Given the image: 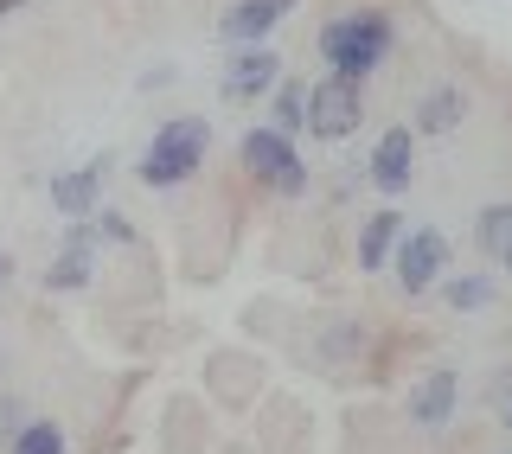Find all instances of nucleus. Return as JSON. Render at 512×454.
<instances>
[{
  "label": "nucleus",
  "instance_id": "16",
  "mask_svg": "<svg viewBox=\"0 0 512 454\" xmlns=\"http://www.w3.org/2000/svg\"><path fill=\"white\" fill-rule=\"evenodd\" d=\"M442 301L455 307V314H480V307L493 301V282H487V275H455V282L442 288Z\"/></svg>",
  "mask_w": 512,
  "mask_h": 454
},
{
  "label": "nucleus",
  "instance_id": "6",
  "mask_svg": "<svg viewBox=\"0 0 512 454\" xmlns=\"http://www.w3.org/2000/svg\"><path fill=\"white\" fill-rule=\"evenodd\" d=\"M276 84H282V52H269V45H237L218 71L224 103H263Z\"/></svg>",
  "mask_w": 512,
  "mask_h": 454
},
{
  "label": "nucleus",
  "instance_id": "11",
  "mask_svg": "<svg viewBox=\"0 0 512 454\" xmlns=\"http://www.w3.org/2000/svg\"><path fill=\"white\" fill-rule=\"evenodd\" d=\"M96 243H103V237H96V224H77L71 243H64V256H58L52 269H45V288H52V295H64V288H84V282H90V250H96Z\"/></svg>",
  "mask_w": 512,
  "mask_h": 454
},
{
  "label": "nucleus",
  "instance_id": "20",
  "mask_svg": "<svg viewBox=\"0 0 512 454\" xmlns=\"http://www.w3.org/2000/svg\"><path fill=\"white\" fill-rule=\"evenodd\" d=\"M506 423H512V403H506Z\"/></svg>",
  "mask_w": 512,
  "mask_h": 454
},
{
  "label": "nucleus",
  "instance_id": "13",
  "mask_svg": "<svg viewBox=\"0 0 512 454\" xmlns=\"http://www.w3.org/2000/svg\"><path fill=\"white\" fill-rule=\"evenodd\" d=\"M461 116H468V96L455 84H436L416 103V128H423V135H448V128H461Z\"/></svg>",
  "mask_w": 512,
  "mask_h": 454
},
{
  "label": "nucleus",
  "instance_id": "5",
  "mask_svg": "<svg viewBox=\"0 0 512 454\" xmlns=\"http://www.w3.org/2000/svg\"><path fill=\"white\" fill-rule=\"evenodd\" d=\"M391 263H397V288H404V295H429V288L442 282V269H448V237L436 231V224L404 231L397 250H391Z\"/></svg>",
  "mask_w": 512,
  "mask_h": 454
},
{
  "label": "nucleus",
  "instance_id": "12",
  "mask_svg": "<svg viewBox=\"0 0 512 454\" xmlns=\"http://www.w3.org/2000/svg\"><path fill=\"white\" fill-rule=\"evenodd\" d=\"M397 237H404V218L384 205V212L365 218V231H359V269H384L391 263V250H397Z\"/></svg>",
  "mask_w": 512,
  "mask_h": 454
},
{
  "label": "nucleus",
  "instance_id": "15",
  "mask_svg": "<svg viewBox=\"0 0 512 454\" xmlns=\"http://www.w3.org/2000/svg\"><path fill=\"white\" fill-rule=\"evenodd\" d=\"M480 250L500 256L512 269V205H487V212H480Z\"/></svg>",
  "mask_w": 512,
  "mask_h": 454
},
{
  "label": "nucleus",
  "instance_id": "17",
  "mask_svg": "<svg viewBox=\"0 0 512 454\" xmlns=\"http://www.w3.org/2000/svg\"><path fill=\"white\" fill-rule=\"evenodd\" d=\"M7 454H64V429L39 416V423H26L20 435H13V448H7Z\"/></svg>",
  "mask_w": 512,
  "mask_h": 454
},
{
  "label": "nucleus",
  "instance_id": "3",
  "mask_svg": "<svg viewBox=\"0 0 512 454\" xmlns=\"http://www.w3.org/2000/svg\"><path fill=\"white\" fill-rule=\"evenodd\" d=\"M237 154H244L250 180L269 186L276 199H301V192H308V160L295 154V135H282V128H250V135L237 141Z\"/></svg>",
  "mask_w": 512,
  "mask_h": 454
},
{
  "label": "nucleus",
  "instance_id": "4",
  "mask_svg": "<svg viewBox=\"0 0 512 454\" xmlns=\"http://www.w3.org/2000/svg\"><path fill=\"white\" fill-rule=\"evenodd\" d=\"M359 122H365V84L333 77V71L320 84H308V135L314 141H346Z\"/></svg>",
  "mask_w": 512,
  "mask_h": 454
},
{
  "label": "nucleus",
  "instance_id": "9",
  "mask_svg": "<svg viewBox=\"0 0 512 454\" xmlns=\"http://www.w3.org/2000/svg\"><path fill=\"white\" fill-rule=\"evenodd\" d=\"M103 180H109V154H96V160H84V167L58 173V180H52V205L64 218H90L96 205H103Z\"/></svg>",
  "mask_w": 512,
  "mask_h": 454
},
{
  "label": "nucleus",
  "instance_id": "7",
  "mask_svg": "<svg viewBox=\"0 0 512 454\" xmlns=\"http://www.w3.org/2000/svg\"><path fill=\"white\" fill-rule=\"evenodd\" d=\"M295 7L301 0H231V7L218 13V39L224 45H269V32H276Z\"/></svg>",
  "mask_w": 512,
  "mask_h": 454
},
{
  "label": "nucleus",
  "instance_id": "8",
  "mask_svg": "<svg viewBox=\"0 0 512 454\" xmlns=\"http://www.w3.org/2000/svg\"><path fill=\"white\" fill-rule=\"evenodd\" d=\"M410 180H416V128H384L372 148V186L384 199H397V192H410Z\"/></svg>",
  "mask_w": 512,
  "mask_h": 454
},
{
  "label": "nucleus",
  "instance_id": "19",
  "mask_svg": "<svg viewBox=\"0 0 512 454\" xmlns=\"http://www.w3.org/2000/svg\"><path fill=\"white\" fill-rule=\"evenodd\" d=\"M7 282H13V256L0 250V288H7Z\"/></svg>",
  "mask_w": 512,
  "mask_h": 454
},
{
  "label": "nucleus",
  "instance_id": "10",
  "mask_svg": "<svg viewBox=\"0 0 512 454\" xmlns=\"http://www.w3.org/2000/svg\"><path fill=\"white\" fill-rule=\"evenodd\" d=\"M455 403H461V378L455 371H429V378L410 391V416L423 429H442L448 416H455Z\"/></svg>",
  "mask_w": 512,
  "mask_h": 454
},
{
  "label": "nucleus",
  "instance_id": "2",
  "mask_svg": "<svg viewBox=\"0 0 512 454\" xmlns=\"http://www.w3.org/2000/svg\"><path fill=\"white\" fill-rule=\"evenodd\" d=\"M205 154H212V122L205 116H173V122L154 128V141H148V154L135 160V173H141V186L173 192L205 167Z\"/></svg>",
  "mask_w": 512,
  "mask_h": 454
},
{
  "label": "nucleus",
  "instance_id": "18",
  "mask_svg": "<svg viewBox=\"0 0 512 454\" xmlns=\"http://www.w3.org/2000/svg\"><path fill=\"white\" fill-rule=\"evenodd\" d=\"M20 7H32V0H0V20H13Z\"/></svg>",
  "mask_w": 512,
  "mask_h": 454
},
{
  "label": "nucleus",
  "instance_id": "14",
  "mask_svg": "<svg viewBox=\"0 0 512 454\" xmlns=\"http://www.w3.org/2000/svg\"><path fill=\"white\" fill-rule=\"evenodd\" d=\"M269 103H276V122L282 135H295V128H308V84H295V77H282L276 90H269Z\"/></svg>",
  "mask_w": 512,
  "mask_h": 454
},
{
  "label": "nucleus",
  "instance_id": "1",
  "mask_svg": "<svg viewBox=\"0 0 512 454\" xmlns=\"http://www.w3.org/2000/svg\"><path fill=\"white\" fill-rule=\"evenodd\" d=\"M397 52V26L384 7H352V13H333L327 26H320V64H327L333 77H352V84H365L372 71H384V58Z\"/></svg>",
  "mask_w": 512,
  "mask_h": 454
}]
</instances>
